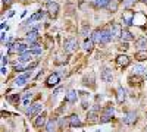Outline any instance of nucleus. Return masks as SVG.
<instances>
[{"instance_id":"nucleus-21","label":"nucleus","mask_w":147,"mask_h":132,"mask_svg":"<svg viewBox=\"0 0 147 132\" xmlns=\"http://www.w3.org/2000/svg\"><path fill=\"white\" fill-rule=\"evenodd\" d=\"M121 40H124V41H132L134 40V35L128 31V29H122V35H121Z\"/></svg>"},{"instance_id":"nucleus-7","label":"nucleus","mask_w":147,"mask_h":132,"mask_svg":"<svg viewBox=\"0 0 147 132\" xmlns=\"http://www.w3.org/2000/svg\"><path fill=\"white\" fill-rule=\"evenodd\" d=\"M59 81H60V75L55 72V74H52L50 76L47 78L46 85H47V87H55V85H57V84H59Z\"/></svg>"},{"instance_id":"nucleus-23","label":"nucleus","mask_w":147,"mask_h":132,"mask_svg":"<svg viewBox=\"0 0 147 132\" xmlns=\"http://www.w3.org/2000/svg\"><path fill=\"white\" fill-rule=\"evenodd\" d=\"M132 72H134V75H143L146 74V68L143 65H136L132 68Z\"/></svg>"},{"instance_id":"nucleus-1","label":"nucleus","mask_w":147,"mask_h":132,"mask_svg":"<svg viewBox=\"0 0 147 132\" xmlns=\"http://www.w3.org/2000/svg\"><path fill=\"white\" fill-rule=\"evenodd\" d=\"M115 115V109L113 106H107L106 109L102 112V116H100V123H107L112 121V117Z\"/></svg>"},{"instance_id":"nucleus-5","label":"nucleus","mask_w":147,"mask_h":132,"mask_svg":"<svg viewBox=\"0 0 147 132\" xmlns=\"http://www.w3.org/2000/svg\"><path fill=\"white\" fill-rule=\"evenodd\" d=\"M57 12H59V5L56 2H49L47 3V15H50L52 18H56Z\"/></svg>"},{"instance_id":"nucleus-20","label":"nucleus","mask_w":147,"mask_h":132,"mask_svg":"<svg viewBox=\"0 0 147 132\" xmlns=\"http://www.w3.org/2000/svg\"><path fill=\"white\" fill-rule=\"evenodd\" d=\"M136 59L138 62H143V60H147V49H141L140 52L136 53Z\"/></svg>"},{"instance_id":"nucleus-13","label":"nucleus","mask_w":147,"mask_h":132,"mask_svg":"<svg viewBox=\"0 0 147 132\" xmlns=\"http://www.w3.org/2000/svg\"><path fill=\"white\" fill-rule=\"evenodd\" d=\"M69 126H71V128H80V126H81V121H80L78 115L69 116Z\"/></svg>"},{"instance_id":"nucleus-29","label":"nucleus","mask_w":147,"mask_h":132,"mask_svg":"<svg viewBox=\"0 0 147 132\" xmlns=\"http://www.w3.org/2000/svg\"><path fill=\"white\" fill-rule=\"evenodd\" d=\"M136 46L138 47V49H147V38H140L136 43Z\"/></svg>"},{"instance_id":"nucleus-4","label":"nucleus","mask_w":147,"mask_h":132,"mask_svg":"<svg viewBox=\"0 0 147 132\" xmlns=\"http://www.w3.org/2000/svg\"><path fill=\"white\" fill-rule=\"evenodd\" d=\"M28 78H31V69H27L25 74H24V75H19V76L15 79V85H16V87L25 85L27 81H28Z\"/></svg>"},{"instance_id":"nucleus-30","label":"nucleus","mask_w":147,"mask_h":132,"mask_svg":"<svg viewBox=\"0 0 147 132\" xmlns=\"http://www.w3.org/2000/svg\"><path fill=\"white\" fill-rule=\"evenodd\" d=\"M32 97V92H25L22 95V103L25 104V106H28L30 104V98Z\"/></svg>"},{"instance_id":"nucleus-18","label":"nucleus","mask_w":147,"mask_h":132,"mask_svg":"<svg viewBox=\"0 0 147 132\" xmlns=\"http://www.w3.org/2000/svg\"><path fill=\"white\" fill-rule=\"evenodd\" d=\"M77 95H78V92H77L75 90H69L68 94H66V101H69V103H75L77 98H78Z\"/></svg>"},{"instance_id":"nucleus-24","label":"nucleus","mask_w":147,"mask_h":132,"mask_svg":"<svg viewBox=\"0 0 147 132\" xmlns=\"http://www.w3.org/2000/svg\"><path fill=\"white\" fill-rule=\"evenodd\" d=\"M125 95H127V91L124 90V87H118V101L119 103L125 100Z\"/></svg>"},{"instance_id":"nucleus-37","label":"nucleus","mask_w":147,"mask_h":132,"mask_svg":"<svg viewBox=\"0 0 147 132\" xmlns=\"http://www.w3.org/2000/svg\"><path fill=\"white\" fill-rule=\"evenodd\" d=\"M2 74H3V75H6V74H7V70H6V68H5V66H2Z\"/></svg>"},{"instance_id":"nucleus-17","label":"nucleus","mask_w":147,"mask_h":132,"mask_svg":"<svg viewBox=\"0 0 147 132\" xmlns=\"http://www.w3.org/2000/svg\"><path fill=\"white\" fill-rule=\"evenodd\" d=\"M44 15H46V12L44 10H38V12H35V13L27 21V23H30V22H34V21H38V19H43L44 18Z\"/></svg>"},{"instance_id":"nucleus-12","label":"nucleus","mask_w":147,"mask_h":132,"mask_svg":"<svg viewBox=\"0 0 147 132\" xmlns=\"http://www.w3.org/2000/svg\"><path fill=\"white\" fill-rule=\"evenodd\" d=\"M91 38L94 43H102L103 41V29H94L91 32Z\"/></svg>"},{"instance_id":"nucleus-15","label":"nucleus","mask_w":147,"mask_h":132,"mask_svg":"<svg viewBox=\"0 0 147 132\" xmlns=\"http://www.w3.org/2000/svg\"><path fill=\"white\" fill-rule=\"evenodd\" d=\"M27 43H30V44H32V43H35L37 41V38H38V31H31V32H28L27 34Z\"/></svg>"},{"instance_id":"nucleus-39","label":"nucleus","mask_w":147,"mask_h":132,"mask_svg":"<svg viewBox=\"0 0 147 132\" xmlns=\"http://www.w3.org/2000/svg\"><path fill=\"white\" fill-rule=\"evenodd\" d=\"M90 2H93V3H94V2H96V0H90Z\"/></svg>"},{"instance_id":"nucleus-22","label":"nucleus","mask_w":147,"mask_h":132,"mask_svg":"<svg viewBox=\"0 0 147 132\" xmlns=\"http://www.w3.org/2000/svg\"><path fill=\"white\" fill-rule=\"evenodd\" d=\"M31 52H25V53H21L19 54V59H18V60L19 62H22V63H27V62H30L31 60Z\"/></svg>"},{"instance_id":"nucleus-8","label":"nucleus","mask_w":147,"mask_h":132,"mask_svg":"<svg viewBox=\"0 0 147 132\" xmlns=\"http://www.w3.org/2000/svg\"><path fill=\"white\" fill-rule=\"evenodd\" d=\"M134 16H136V15H134L131 10H127L125 13L122 15V22H124L127 27H131V25H132V19H134Z\"/></svg>"},{"instance_id":"nucleus-27","label":"nucleus","mask_w":147,"mask_h":132,"mask_svg":"<svg viewBox=\"0 0 147 132\" xmlns=\"http://www.w3.org/2000/svg\"><path fill=\"white\" fill-rule=\"evenodd\" d=\"M44 123H46V121H44V116L41 115V116H38V117L35 119L34 126H35V128H41V126H44Z\"/></svg>"},{"instance_id":"nucleus-25","label":"nucleus","mask_w":147,"mask_h":132,"mask_svg":"<svg viewBox=\"0 0 147 132\" xmlns=\"http://www.w3.org/2000/svg\"><path fill=\"white\" fill-rule=\"evenodd\" d=\"M87 119L91 122V123H96L97 121H99V116H97V112H94V110H91V112H88V115H87Z\"/></svg>"},{"instance_id":"nucleus-36","label":"nucleus","mask_w":147,"mask_h":132,"mask_svg":"<svg viewBox=\"0 0 147 132\" xmlns=\"http://www.w3.org/2000/svg\"><path fill=\"white\" fill-rule=\"evenodd\" d=\"M88 32H90V28H88V27H84V28H82V35H87Z\"/></svg>"},{"instance_id":"nucleus-26","label":"nucleus","mask_w":147,"mask_h":132,"mask_svg":"<svg viewBox=\"0 0 147 132\" xmlns=\"http://www.w3.org/2000/svg\"><path fill=\"white\" fill-rule=\"evenodd\" d=\"M109 3H110V0H96V2H94L96 7H100V9L107 7V5H109Z\"/></svg>"},{"instance_id":"nucleus-31","label":"nucleus","mask_w":147,"mask_h":132,"mask_svg":"<svg viewBox=\"0 0 147 132\" xmlns=\"http://www.w3.org/2000/svg\"><path fill=\"white\" fill-rule=\"evenodd\" d=\"M107 9H109L110 12H115V10L118 9V3H116V2H113V0H110V3L107 5Z\"/></svg>"},{"instance_id":"nucleus-33","label":"nucleus","mask_w":147,"mask_h":132,"mask_svg":"<svg viewBox=\"0 0 147 132\" xmlns=\"http://www.w3.org/2000/svg\"><path fill=\"white\" fill-rule=\"evenodd\" d=\"M137 0H124V7H127V9H129L134 3H136Z\"/></svg>"},{"instance_id":"nucleus-38","label":"nucleus","mask_w":147,"mask_h":132,"mask_svg":"<svg viewBox=\"0 0 147 132\" xmlns=\"http://www.w3.org/2000/svg\"><path fill=\"white\" fill-rule=\"evenodd\" d=\"M140 2H141V3H146V5H147V0H140Z\"/></svg>"},{"instance_id":"nucleus-6","label":"nucleus","mask_w":147,"mask_h":132,"mask_svg":"<svg viewBox=\"0 0 147 132\" xmlns=\"http://www.w3.org/2000/svg\"><path fill=\"white\" fill-rule=\"evenodd\" d=\"M137 122V112H128L125 116H124V123L125 125H132V123H136Z\"/></svg>"},{"instance_id":"nucleus-2","label":"nucleus","mask_w":147,"mask_h":132,"mask_svg":"<svg viewBox=\"0 0 147 132\" xmlns=\"http://www.w3.org/2000/svg\"><path fill=\"white\" fill-rule=\"evenodd\" d=\"M63 49L66 53H72V52H75L78 49V41L77 38H68L63 44Z\"/></svg>"},{"instance_id":"nucleus-10","label":"nucleus","mask_w":147,"mask_h":132,"mask_svg":"<svg viewBox=\"0 0 147 132\" xmlns=\"http://www.w3.org/2000/svg\"><path fill=\"white\" fill-rule=\"evenodd\" d=\"M102 79L105 82H110L113 79V74H112V70H110L109 68H103L102 69Z\"/></svg>"},{"instance_id":"nucleus-16","label":"nucleus","mask_w":147,"mask_h":132,"mask_svg":"<svg viewBox=\"0 0 147 132\" xmlns=\"http://www.w3.org/2000/svg\"><path fill=\"white\" fill-rule=\"evenodd\" d=\"M94 41H93V38H91V35H90V37H87V38H85V41H84V50L85 52H91L93 50V47H94Z\"/></svg>"},{"instance_id":"nucleus-40","label":"nucleus","mask_w":147,"mask_h":132,"mask_svg":"<svg viewBox=\"0 0 147 132\" xmlns=\"http://www.w3.org/2000/svg\"><path fill=\"white\" fill-rule=\"evenodd\" d=\"M146 79H147V74H146Z\"/></svg>"},{"instance_id":"nucleus-34","label":"nucleus","mask_w":147,"mask_h":132,"mask_svg":"<svg viewBox=\"0 0 147 132\" xmlns=\"http://www.w3.org/2000/svg\"><path fill=\"white\" fill-rule=\"evenodd\" d=\"M7 62H9V59H7V56H3V57H2V66H5V65H6Z\"/></svg>"},{"instance_id":"nucleus-11","label":"nucleus","mask_w":147,"mask_h":132,"mask_svg":"<svg viewBox=\"0 0 147 132\" xmlns=\"http://www.w3.org/2000/svg\"><path fill=\"white\" fill-rule=\"evenodd\" d=\"M110 32H112L113 38H121V35H122V28H121L119 23H113V25L110 27Z\"/></svg>"},{"instance_id":"nucleus-28","label":"nucleus","mask_w":147,"mask_h":132,"mask_svg":"<svg viewBox=\"0 0 147 132\" xmlns=\"http://www.w3.org/2000/svg\"><path fill=\"white\" fill-rule=\"evenodd\" d=\"M56 129V121H47V123H46V131H49V132H52V131H55Z\"/></svg>"},{"instance_id":"nucleus-9","label":"nucleus","mask_w":147,"mask_h":132,"mask_svg":"<svg viewBox=\"0 0 147 132\" xmlns=\"http://www.w3.org/2000/svg\"><path fill=\"white\" fill-rule=\"evenodd\" d=\"M30 52H31L32 54H35V56H40V54L43 53V47L38 44V41H35V43L30 44Z\"/></svg>"},{"instance_id":"nucleus-14","label":"nucleus","mask_w":147,"mask_h":132,"mask_svg":"<svg viewBox=\"0 0 147 132\" xmlns=\"http://www.w3.org/2000/svg\"><path fill=\"white\" fill-rule=\"evenodd\" d=\"M116 63L121 65V66H128L129 65V57L125 56V54H119L116 57Z\"/></svg>"},{"instance_id":"nucleus-35","label":"nucleus","mask_w":147,"mask_h":132,"mask_svg":"<svg viewBox=\"0 0 147 132\" xmlns=\"http://www.w3.org/2000/svg\"><path fill=\"white\" fill-rule=\"evenodd\" d=\"M99 107H100V106H99V103H96V104H94V106L91 107V110H94V112H99V110H100Z\"/></svg>"},{"instance_id":"nucleus-19","label":"nucleus","mask_w":147,"mask_h":132,"mask_svg":"<svg viewBox=\"0 0 147 132\" xmlns=\"http://www.w3.org/2000/svg\"><path fill=\"white\" fill-rule=\"evenodd\" d=\"M112 38H113V35H112V32H110V28L103 29V41H102V44H107Z\"/></svg>"},{"instance_id":"nucleus-3","label":"nucleus","mask_w":147,"mask_h":132,"mask_svg":"<svg viewBox=\"0 0 147 132\" xmlns=\"http://www.w3.org/2000/svg\"><path fill=\"white\" fill-rule=\"evenodd\" d=\"M43 110V104L41 103H34V104H31L28 109L25 110V113H27V116H34V115H37V113H40Z\"/></svg>"},{"instance_id":"nucleus-32","label":"nucleus","mask_w":147,"mask_h":132,"mask_svg":"<svg viewBox=\"0 0 147 132\" xmlns=\"http://www.w3.org/2000/svg\"><path fill=\"white\" fill-rule=\"evenodd\" d=\"M28 50V46L27 44H18V53L21 54V53H25Z\"/></svg>"}]
</instances>
